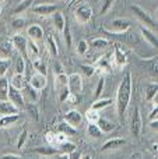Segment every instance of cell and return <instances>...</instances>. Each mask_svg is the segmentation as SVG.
<instances>
[{"mask_svg": "<svg viewBox=\"0 0 158 159\" xmlns=\"http://www.w3.org/2000/svg\"><path fill=\"white\" fill-rule=\"evenodd\" d=\"M132 91H133V81H132V74L126 73L123 80L120 81L119 87H118L116 92V107H118V115L123 117L129 107L132 98Z\"/></svg>", "mask_w": 158, "mask_h": 159, "instance_id": "cell-1", "label": "cell"}, {"mask_svg": "<svg viewBox=\"0 0 158 159\" xmlns=\"http://www.w3.org/2000/svg\"><path fill=\"white\" fill-rule=\"evenodd\" d=\"M130 8H132V11H133L134 16H136L144 25H147V27H150V28H157L156 21L151 18V16L143 7H140V6H137V4H132Z\"/></svg>", "mask_w": 158, "mask_h": 159, "instance_id": "cell-2", "label": "cell"}, {"mask_svg": "<svg viewBox=\"0 0 158 159\" xmlns=\"http://www.w3.org/2000/svg\"><path fill=\"white\" fill-rule=\"evenodd\" d=\"M67 88L74 95H78V93L83 92V78H81V75L77 74V73L67 75Z\"/></svg>", "mask_w": 158, "mask_h": 159, "instance_id": "cell-3", "label": "cell"}, {"mask_svg": "<svg viewBox=\"0 0 158 159\" xmlns=\"http://www.w3.org/2000/svg\"><path fill=\"white\" fill-rule=\"evenodd\" d=\"M7 101H10L14 106H17L18 109H24L25 107V99L24 95L20 89H16L14 87H8V92H7Z\"/></svg>", "mask_w": 158, "mask_h": 159, "instance_id": "cell-4", "label": "cell"}, {"mask_svg": "<svg viewBox=\"0 0 158 159\" xmlns=\"http://www.w3.org/2000/svg\"><path fill=\"white\" fill-rule=\"evenodd\" d=\"M91 17H92V10H91V7L87 4L78 6L74 10V18H76V21L80 22V24H87V22L91 20Z\"/></svg>", "mask_w": 158, "mask_h": 159, "instance_id": "cell-5", "label": "cell"}, {"mask_svg": "<svg viewBox=\"0 0 158 159\" xmlns=\"http://www.w3.org/2000/svg\"><path fill=\"white\" fill-rule=\"evenodd\" d=\"M143 130V120H142V115H140V109L139 107H134V113L133 117H132V123H130V131L132 135L134 138H139L140 134H142Z\"/></svg>", "mask_w": 158, "mask_h": 159, "instance_id": "cell-6", "label": "cell"}, {"mask_svg": "<svg viewBox=\"0 0 158 159\" xmlns=\"http://www.w3.org/2000/svg\"><path fill=\"white\" fill-rule=\"evenodd\" d=\"M27 42L28 39L21 34H17V35H14L11 38V43H13L14 49L18 50L22 55V57H27Z\"/></svg>", "mask_w": 158, "mask_h": 159, "instance_id": "cell-7", "label": "cell"}, {"mask_svg": "<svg viewBox=\"0 0 158 159\" xmlns=\"http://www.w3.org/2000/svg\"><path fill=\"white\" fill-rule=\"evenodd\" d=\"M67 124H70L72 127H74V129H77L78 126H80L81 123H83V115H81L78 110H69V112L64 115V120Z\"/></svg>", "mask_w": 158, "mask_h": 159, "instance_id": "cell-8", "label": "cell"}, {"mask_svg": "<svg viewBox=\"0 0 158 159\" xmlns=\"http://www.w3.org/2000/svg\"><path fill=\"white\" fill-rule=\"evenodd\" d=\"M56 11H59V7L55 4H36L32 7V13L42 17H48L50 14L56 13Z\"/></svg>", "mask_w": 158, "mask_h": 159, "instance_id": "cell-9", "label": "cell"}, {"mask_svg": "<svg viewBox=\"0 0 158 159\" xmlns=\"http://www.w3.org/2000/svg\"><path fill=\"white\" fill-rule=\"evenodd\" d=\"M126 144V140L125 138H111V140L105 141V143L102 144V147H101V151L102 152H106V151H115V149H119L122 148L123 145Z\"/></svg>", "mask_w": 158, "mask_h": 159, "instance_id": "cell-10", "label": "cell"}, {"mask_svg": "<svg viewBox=\"0 0 158 159\" xmlns=\"http://www.w3.org/2000/svg\"><path fill=\"white\" fill-rule=\"evenodd\" d=\"M111 27L116 34H123L126 31H129V28L132 27V22L126 18H116L112 21Z\"/></svg>", "mask_w": 158, "mask_h": 159, "instance_id": "cell-11", "label": "cell"}, {"mask_svg": "<svg viewBox=\"0 0 158 159\" xmlns=\"http://www.w3.org/2000/svg\"><path fill=\"white\" fill-rule=\"evenodd\" d=\"M27 35L31 41H41V39H44V30H42L41 25L32 24L31 27L27 28Z\"/></svg>", "mask_w": 158, "mask_h": 159, "instance_id": "cell-12", "label": "cell"}, {"mask_svg": "<svg viewBox=\"0 0 158 159\" xmlns=\"http://www.w3.org/2000/svg\"><path fill=\"white\" fill-rule=\"evenodd\" d=\"M34 152L41 157H53V155L59 154V148H56L55 145H42V147H35L34 148Z\"/></svg>", "mask_w": 158, "mask_h": 159, "instance_id": "cell-13", "label": "cell"}, {"mask_svg": "<svg viewBox=\"0 0 158 159\" xmlns=\"http://www.w3.org/2000/svg\"><path fill=\"white\" fill-rule=\"evenodd\" d=\"M18 107L14 106L10 101H0V115L8 116V115H18Z\"/></svg>", "mask_w": 158, "mask_h": 159, "instance_id": "cell-14", "label": "cell"}, {"mask_svg": "<svg viewBox=\"0 0 158 159\" xmlns=\"http://www.w3.org/2000/svg\"><path fill=\"white\" fill-rule=\"evenodd\" d=\"M46 75H42V74H38V73H35V74L31 77L30 80V85L34 88V89L36 91H41L44 89L45 87H46Z\"/></svg>", "mask_w": 158, "mask_h": 159, "instance_id": "cell-15", "label": "cell"}, {"mask_svg": "<svg viewBox=\"0 0 158 159\" xmlns=\"http://www.w3.org/2000/svg\"><path fill=\"white\" fill-rule=\"evenodd\" d=\"M114 61L118 67H125L128 64V56L126 53L120 49V46H115V53H114Z\"/></svg>", "mask_w": 158, "mask_h": 159, "instance_id": "cell-16", "label": "cell"}, {"mask_svg": "<svg viewBox=\"0 0 158 159\" xmlns=\"http://www.w3.org/2000/svg\"><path fill=\"white\" fill-rule=\"evenodd\" d=\"M21 92H22V95H24V99L27 98L30 103H35V102L39 99V93H38L39 91L34 89V88L31 87L30 84H27V85H25V87H24V89H22Z\"/></svg>", "mask_w": 158, "mask_h": 159, "instance_id": "cell-17", "label": "cell"}, {"mask_svg": "<svg viewBox=\"0 0 158 159\" xmlns=\"http://www.w3.org/2000/svg\"><path fill=\"white\" fill-rule=\"evenodd\" d=\"M140 32H142V36L151 45V46H157V43H158L157 35L150 30V28L143 27V25H142V27H140Z\"/></svg>", "mask_w": 158, "mask_h": 159, "instance_id": "cell-18", "label": "cell"}, {"mask_svg": "<svg viewBox=\"0 0 158 159\" xmlns=\"http://www.w3.org/2000/svg\"><path fill=\"white\" fill-rule=\"evenodd\" d=\"M95 124L100 127V130H101L102 133H111V131H114V130L116 129V124H115L114 121L108 120V119H104V117H100V119H98Z\"/></svg>", "mask_w": 158, "mask_h": 159, "instance_id": "cell-19", "label": "cell"}, {"mask_svg": "<svg viewBox=\"0 0 158 159\" xmlns=\"http://www.w3.org/2000/svg\"><path fill=\"white\" fill-rule=\"evenodd\" d=\"M14 50H16V49H14L13 43H11V39L2 42V43H0V57L10 59V56L13 55Z\"/></svg>", "mask_w": 158, "mask_h": 159, "instance_id": "cell-20", "label": "cell"}, {"mask_svg": "<svg viewBox=\"0 0 158 159\" xmlns=\"http://www.w3.org/2000/svg\"><path fill=\"white\" fill-rule=\"evenodd\" d=\"M109 69H111V64H109L108 61V57L106 56H104V57H101L100 60L97 61V66H95V73H97L98 75H102L105 74V73H109Z\"/></svg>", "mask_w": 158, "mask_h": 159, "instance_id": "cell-21", "label": "cell"}, {"mask_svg": "<svg viewBox=\"0 0 158 159\" xmlns=\"http://www.w3.org/2000/svg\"><path fill=\"white\" fill-rule=\"evenodd\" d=\"M18 120H20V115L2 116V117H0V129H6V127L14 126V124H16Z\"/></svg>", "mask_w": 158, "mask_h": 159, "instance_id": "cell-22", "label": "cell"}, {"mask_svg": "<svg viewBox=\"0 0 158 159\" xmlns=\"http://www.w3.org/2000/svg\"><path fill=\"white\" fill-rule=\"evenodd\" d=\"M66 21H67V20L64 18V16L60 13V11L53 13V25H55V28L59 31V32H62V31H63L64 25H66Z\"/></svg>", "mask_w": 158, "mask_h": 159, "instance_id": "cell-23", "label": "cell"}, {"mask_svg": "<svg viewBox=\"0 0 158 159\" xmlns=\"http://www.w3.org/2000/svg\"><path fill=\"white\" fill-rule=\"evenodd\" d=\"M58 130H59V133H62V134L67 135V137H72V135H76V134H77V129L72 127L70 124H67L66 121H60V123L58 124Z\"/></svg>", "mask_w": 158, "mask_h": 159, "instance_id": "cell-24", "label": "cell"}, {"mask_svg": "<svg viewBox=\"0 0 158 159\" xmlns=\"http://www.w3.org/2000/svg\"><path fill=\"white\" fill-rule=\"evenodd\" d=\"M27 56H30L31 60H34V59H36L39 56V48L35 41H31L30 39L27 42Z\"/></svg>", "mask_w": 158, "mask_h": 159, "instance_id": "cell-25", "label": "cell"}, {"mask_svg": "<svg viewBox=\"0 0 158 159\" xmlns=\"http://www.w3.org/2000/svg\"><path fill=\"white\" fill-rule=\"evenodd\" d=\"M11 87H14L16 89H20L22 91L24 89V87L27 85V80H25L24 74H14L13 80H11Z\"/></svg>", "mask_w": 158, "mask_h": 159, "instance_id": "cell-26", "label": "cell"}, {"mask_svg": "<svg viewBox=\"0 0 158 159\" xmlns=\"http://www.w3.org/2000/svg\"><path fill=\"white\" fill-rule=\"evenodd\" d=\"M157 92H158V84L157 82H151L147 85L146 88V101L151 102L157 98Z\"/></svg>", "mask_w": 158, "mask_h": 159, "instance_id": "cell-27", "label": "cell"}, {"mask_svg": "<svg viewBox=\"0 0 158 159\" xmlns=\"http://www.w3.org/2000/svg\"><path fill=\"white\" fill-rule=\"evenodd\" d=\"M112 99H109V98H105V99H98V101H95L94 103L91 105V109L92 110H97V112H100V110H104V109H106L108 106H111L112 105Z\"/></svg>", "mask_w": 158, "mask_h": 159, "instance_id": "cell-28", "label": "cell"}, {"mask_svg": "<svg viewBox=\"0 0 158 159\" xmlns=\"http://www.w3.org/2000/svg\"><path fill=\"white\" fill-rule=\"evenodd\" d=\"M46 43H48V49H49V53L53 56V57H58V55H59V48H58V43H56V39L53 38V35H48V36H46Z\"/></svg>", "mask_w": 158, "mask_h": 159, "instance_id": "cell-29", "label": "cell"}, {"mask_svg": "<svg viewBox=\"0 0 158 159\" xmlns=\"http://www.w3.org/2000/svg\"><path fill=\"white\" fill-rule=\"evenodd\" d=\"M31 61H32V67L35 69V71L38 73V74H42V75H46L48 74L46 64L44 63V60H42V59L36 57V59H34V60H31Z\"/></svg>", "mask_w": 158, "mask_h": 159, "instance_id": "cell-30", "label": "cell"}, {"mask_svg": "<svg viewBox=\"0 0 158 159\" xmlns=\"http://www.w3.org/2000/svg\"><path fill=\"white\" fill-rule=\"evenodd\" d=\"M58 148H59V152L69 155V154H72V152H74L76 149H77V145H76L74 143H70V141H64V143L59 144Z\"/></svg>", "mask_w": 158, "mask_h": 159, "instance_id": "cell-31", "label": "cell"}, {"mask_svg": "<svg viewBox=\"0 0 158 159\" xmlns=\"http://www.w3.org/2000/svg\"><path fill=\"white\" fill-rule=\"evenodd\" d=\"M87 134L91 138H100V137H102L104 133L101 131L100 127L95 123H88V126H87Z\"/></svg>", "mask_w": 158, "mask_h": 159, "instance_id": "cell-32", "label": "cell"}, {"mask_svg": "<svg viewBox=\"0 0 158 159\" xmlns=\"http://www.w3.org/2000/svg\"><path fill=\"white\" fill-rule=\"evenodd\" d=\"M10 82L6 77H0V101H6L7 99V92Z\"/></svg>", "mask_w": 158, "mask_h": 159, "instance_id": "cell-33", "label": "cell"}, {"mask_svg": "<svg viewBox=\"0 0 158 159\" xmlns=\"http://www.w3.org/2000/svg\"><path fill=\"white\" fill-rule=\"evenodd\" d=\"M109 43H111V42H109V39H106V38H95L90 42V46L95 48V49H105Z\"/></svg>", "mask_w": 158, "mask_h": 159, "instance_id": "cell-34", "label": "cell"}, {"mask_svg": "<svg viewBox=\"0 0 158 159\" xmlns=\"http://www.w3.org/2000/svg\"><path fill=\"white\" fill-rule=\"evenodd\" d=\"M10 66H11V59L0 57V77H4L7 74Z\"/></svg>", "mask_w": 158, "mask_h": 159, "instance_id": "cell-35", "label": "cell"}, {"mask_svg": "<svg viewBox=\"0 0 158 159\" xmlns=\"http://www.w3.org/2000/svg\"><path fill=\"white\" fill-rule=\"evenodd\" d=\"M27 110L30 113V116L32 117V120H39V109L35 103H28L27 105Z\"/></svg>", "mask_w": 158, "mask_h": 159, "instance_id": "cell-36", "label": "cell"}, {"mask_svg": "<svg viewBox=\"0 0 158 159\" xmlns=\"http://www.w3.org/2000/svg\"><path fill=\"white\" fill-rule=\"evenodd\" d=\"M27 138H28V130L24 129L21 131V134L18 135V140H17V149L24 148L25 143H27Z\"/></svg>", "mask_w": 158, "mask_h": 159, "instance_id": "cell-37", "label": "cell"}, {"mask_svg": "<svg viewBox=\"0 0 158 159\" xmlns=\"http://www.w3.org/2000/svg\"><path fill=\"white\" fill-rule=\"evenodd\" d=\"M100 117H101L100 112H97V110L90 109V110H87V113H86V119H87V121H88V123H97V120Z\"/></svg>", "mask_w": 158, "mask_h": 159, "instance_id": "cell-38", "label": "cell"}, {"mask_svg": "<svg viewBox=\"0 0 158 159\" xmlns=\"http://www.w3.org/2000/svg\"><path fill=\"white\" fill-rule=\"evenodd\" d=\"M55 82H56V87H58V89L60 91L62 88L67 87V75L64 74V73H63V74H58V75H56Z\"/></svg>", "mask_w": 158, "mask_h": 159, "instance_id": "cell-39", "label": "cell"}, {"mask_svg": "<svg viewBox=\"0 0 158 159\" xmlns=\"http://www.w3.org/2000/svg\"><path fill=\"white\" fill-rule=\"evenodd\" d=\"M25 73V60L22 56H20L16 61V74H24Z\"/></svg>", "mask_w": 158, "mask_h": 159, "instance_id": "cell-40", "label": "cell"}, {"mask_svg": "<svg viewBox=\"0 0 158 159\" xmlns=\"http://www.w3.org/2000/svg\"><path fill=\"white\" fill-rule=\"evenodd\" d=\"M88 52V42L86 39H80L77 42V53L78 55H86Z\"/></svg>", "mask_w": 158, "mask_h": 159, "instance_id": "cell-41", "label": "cell"}, {"mask_svg": "<svg viewBox=\"0 0 158 159\" xmlns=\"http://www.w3.org/2000/svg\"><path fill=\"white\" fill-rule=\"evenodd\" d=\"M63 35H64V42H66L67 48H72V34H70V28H69V22L66 21V25L63 28Z\"/></svg>", "mask_w": 158, "mask_h": 159, "instance_id": "cell-42", "label": "cell"}, {"mask_svg": "<svg viewBox=\"0 0 158 159\" xmlns=\"http://www.w3.org/2000/svg\"><path fill=\"white\" fill-rule=\"evenodd\" d=\"M31 3H32V0H22V2L14 8V14H20V13H22V11H25L31 6Z\"/></svg>", "mask_w": 158, "mask_h": 159, "instance_id": "cell-43", "label": "cell"}, {"mask_svg": "<svg viewBox=\"0 0 158 159\" xmlns=\"http://www.w3.org/2000/svg\"><path fill=\"white\" fill-rule=\"evenodd\" d=\"M80 70L83 71L84 75H87V77H91L92 74H95V67L90 66V64H81Z\"/></svg>", "mask_w": 158, "mask_h": 159, "instance_id": "cell-44", "label": "cell"}, {"mask_svg": "<svg viewBox=\"0 0 158 159\" xmlns=\"http://www.w3.org/2000/svg\"><path fill=\"white\" fill-rule=\"evenodd\" d=\"M115 0H104L102 2V6H101V10H100V14H106L109 10H111V7L114 6Z\"/></svg>", "mask_w": 158, "mask_h": 159, "instance_id": "cell-45", "label": "cell"}, {"mask_svg": "<svg viewBox=\"0 0 158 159\" xmlns=\"http://www.w3.org/2000/svg\"><path fill=\"white\" fill-rule=\"evenodd\" d=\"M25 27V20L21 18V17H17V18L13 20V28L14 30H22Z\"/></svg>", "mask_w": 158, "mask_h": 159, "instance_id": "cell-46", "label": "cell"}, {"mask_svg": "<svg viewBox=\"0 0 158 159\" xmlns=\"http://www.w3.org/2000/svg\"><path fill=\"white\" fill-rule=\"evenodd\" d=\"M104 85H105V78L101 77L100 81H98V84H97V88H95V98H100V95L104 91Z\"/></svg>", "mask_w": 158, "mask_h": 159, "instance_id": "cell-47", "label": "cell"}, {"mask_svg": "<svg viewBox=\"0 0 158 159\" xmlns=\"http://www.w3.org/2000/svg\"><path fill=\"white\" fill-rule=\"evenodd\" d=\"M60 95H59V101L60 102H66L67 101V98H69V95H70V91H69V88L67 87H64V88H62L60 91Z\"/></svg>", "mask_w": 158, "mask_h": 159, "instance_id": "cell-48", "label": "cell"}, {"mask_svg": "<svg viewBox=\"0 0 158 159\" xmlns=\"http://www.w3.org/2000/svg\"><path fill=\"white\" fill-rule=\"evenodd\" d=\"M55 140H56V147H58L59 144H62V143H64V141H67V135H64V134H62V133H59V134L55 135Z\"/></svg>", "mask_w": 158, "mask_h": 159, "instance_id": "cell-49", "label": "cell"}, {"mask_svg": "<svg viewBox=\"0 0 158 159\" xmlns=\"http://www.w3.org/2000/svg\"><path fill=\"white\" fill-rule=\"evenodd\" d=\"M55 133H48L46 134V141L49 145H55L56 147V140H55Z\"/></svg>", "mask_w": 158, "mask_h": 159, "instance_id": "cell-50", "label": "cell"}, {"mask_svg": "<svg viewBox=\"0 0 158 159\" xmlns=\"http://www.w3.org/2000/svg\"><path fill=\"white\" fill-rule=\"evenodd\" d=\"M53 71H55V74L58 75V74H63V66H62L59 61H55V64H53Z\"/></svg>", "mask_w": 158, "mask_h": 159, "instance_id": "cell-51", "label": "cell"}, {"mask_svg": "<svg viewBox=\"0 0 158 159\" xmlns=\"http://www.w3.org/2000/svg\"><path fill=\"white\" fill-rule=\"evenodd\" d=\"M157 117H158V106L153 107L151 113L148 115V119H150V121H151V120H157Z\"/></svg>", "mask_w": 158, "mask_h": 159, "instance_id": "cell-52", "label": "cell"}, {"mask_svg": "<svg viewBox=\"0 0 158 159\" xmlns=\"http://www.w3.org/2000/svg\"><path fill=\"white\" fill-rule=\"evenodd\" d=\"M66 102H70V103H78V96L70 92V95H69V98H67Z\"/></svg>", "mask_w": 158, "mask_h": 159, "instance_id": "cell-53", "label": "cell"}, {"mask_svg": "<svg viewBox=\"0 0 158 159\" xmlns=\"http://www.w3.org/2000/svg\"><path fill=\"white\" fill-rule=\"evenodd\" d=\"M0 159H22L20 155H13V154H7V155H3L0 157Z\"/></svg>", "mask_w": 158, "mask_h": 159, "instance_id": "cell-54", "label": "cell"}, {"mask_svg": "<svg viewBox=\"0 0 158 159\" xmlns=\"http://www.w3.org/2000/svg\"><path fill=\"white\" fill-rule=\"evenodd\" d=\"M67 157H69V159H80L81 158V152L74 151V152H72V154H69Z\"/></svg>", "mask_w": 158, "mask_h": 159, "instance_id": "cell-55", "label": "cell"}, {"mask_svg": "<svg viewBox=\"0 0 158 159\" xmlns=\"http://www.w3.org/2000/svg\"><path fill=\"white\" fill-rule=\"evenodd\" d=\"M129 159H143V155L140 154V152H134V154L130 155V158Z\"/></svg>", "mask_w": 158, "mask_h": 159, "instance_id": "cell-56", "label": "cell"}, {"mask_svg": "<svg viewBox=\"0 0 158 159\" xmlns=\"http://www.w3.org/2000/svg\"><path fill=\"white\" fill-rule=\"evenodd\" d=\"M150 127L157 131V130H158V120H151L150 121Z\"/></svg>", "mask_w": 158, "mask_h": 159, "instance_id": "cell-57", "label": "cell"}, {"mask_svg": "<svg viewBox=\"0 0 158 159\" xmlns=\"http://www.w3.org/2000/svg\"><path fill=\"white\" fill-rule=\"evenodd\" d=\"M56 159H69V157L66 154H58L56 155Z\"/></svg>", "mask_w": 158, "mask_h": 159, "instance_id": "cell-58", "label": "cell"}, {"mask_svg": "<svg viewBox=\"0 0 158 159\" xmlns=\"http://www.w3.org/2000/svg\"><path fill=\"white\" fill-rule=\"evenodd\" d=\"M157 151H158V144L156 143V144H153V152L157 155Z\"/></svg>", "mask_w": 158, "mask_h": 159, "instance_id": "cell-59", "label": "cell"}, {"mask_svg": "<svg viewBox=\"0 0 158 159\" xmlns=\"http://www.w3.org/2000/svg\"><path fill=\"white\" fill-rule=\"evenodd\" d=\"M80 159H91V155H81Z\"/></svg>", "mask_w": 158, "mask_h": 159, "instance_id": "cell-60", "label": "cell"}, {"mask_svg": "<svg viewBox=\"0 0 158 159\" xmlns=\"http://www.w3.org/2000/svg\"><path fill=\"white\" fill-rule=\"evenodd\" d=\"M0 2H4V0H0Z\"/></svg>", "mask_w": 158, "mask_h": 159, "instance_id": "cell-61", "label": "cell"}, {"mask_svg": "<svg viewBox=\"0 0 158 159\" xmlns=\"http://www.w3.org/2000/svg\"><path fill=\"white\" fill-rule=\"evenodd\" d=\"M0 11H2V8H0Z\"/></svg>", "mask_w": 158, "mask_h": 159, "instance_id": "cell-62", "label": "cell"}]
</instances>
